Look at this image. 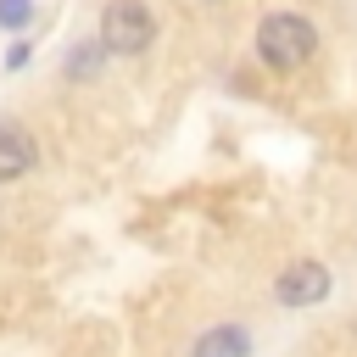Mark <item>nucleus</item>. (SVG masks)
I'll return each mask as SVG.
<instances>
[{"label":"nucleus","mask_w":357,"mask_h":357,"mask_svg":"<svg viewBox=\"0 0 357 357\" xmlns=\"http://www.w3.org/2000/svg\"><path fill=\"white\" fill-rule=\"evenodd\" d=\"M318 50V28L301 17V11H268L257 22V56L273 67V73H296L307 67Z\"/></svg>","instance_id":"f257e3e1"},{"label":"nucleus","mask_w":357,"mask_h":357,"mask_svg":"<svg viewBox=\"0 0 357 357\" xmlns=\"http://www.w3.org/2000/svg\"><path fill=\"white\" fill-rule=\"evenodd\" d=\"M112 56H145L156 45V11L145 0H106L100 6V33H95Z\"/></svg>","instance_id":"f03ea898"},{"label":"nucleus","mask_w":357,"mask_h":357,"mask_svg":"<svg viewBox=\"0 0 357 357\" xmlns=\"http://www.w3.org/2000/svg\"><path fill=\"white\" fill-rule=\"evenodd\" d=\"M329 290H335V273L318 257H296V262H284L273 273V301L290 307V312H307V307L329 301Z\"/></svg>","instance_id":"7ed1b4c3"},{"label":"nucleus","mask_w":357,"mask_h":357,"mask_svg":"<svg viewBox=\"0 0 357 357\" xmlns=\"http://www.w3.org/2000/svg\"><path fill=\"white\" fill-rule=\"evenodd\" d=\"M39 167V139L22 123H0V184H17Z\"/></svg>","instance_id":"20e7f679"},{"label":"nucleus","mask_w":357,"mask_h":357,"mask_svg":"<svg viewBox=\"0 0 357 357\" xmlns=\"http://www.w3.org/2000/svg\"><path fill=\"white\" fill-rule=\"evenodd\" d=\"M190 357H251V329L245 324H212L195 335Z\"/></svg>","instance_id":"39448f33"},{"label":"nucleus","mask_w":357,"mask_h":357,"mask_svg":"<svg viewBox=\"0 0 357 357\" xmlns=\"http://www.w3.org/2000/svg\"><path fill=\"white\" fill-rule=\"evenodd\" d=\"M106 56H112V50H106L100 39H78V45L67 50V61H61V73H67V78H95Z\"/></svg>","instance_id":"423d86ee"},{"label":"nucleus","mask_w":357,"mask_h":357,"mask_svg":"<svg viewBox=\"0 0 357 357\" xmlns=\"http://www.w3.org/2000/svg\"><path fill=\"white\" fill-rule=\"evenodd\" d=\"M33 22V0H0V28L6 33H22Z\"/></svg>","instance_id":"0eeeda50"},{"label":"nucleus","mask_w":357,"mask_h":357,"mask_svg":"<svg viewBox=\"0 0 357 357\" xmlns=\"http://www.w3.org/2000/svg\"><path fill=\"white\" fill-rule=\"evenodd\" d=\"M28 61H33V45H28V39L6 50V67H11V73H17V67H28Z\"/></svg>","instance_id":"6e6552de"}]
</instances>
